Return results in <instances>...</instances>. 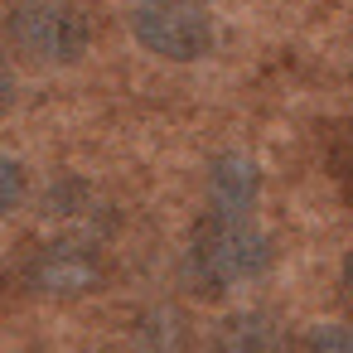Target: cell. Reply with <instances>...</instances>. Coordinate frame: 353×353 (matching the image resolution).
<instances>
[{
    "label": "cell",
    "mask_w": 353,
    "mask_h": 353,
    "mask_svg": "<svg viewBox=\"0 0 353 353\" xmlns=\"http://www.w3.org/2000/svg\"><path fill=\"white\" fill-rule=\"evenodd\" d=\"M10 44L30 63H78L88 54V20L68 0H20L10 10Z\"/></svg>",
    "instance_id": "obj_2"
},
{
    "label": "cell",
    "mask_w": 353,
    "mask_h": 353,
    "mask_svg": "<svg viewBox=\"0 0 353 353\" xmlns=\"http://www.w3.org/2000/svg\"><path fill=\"white\" fill-rule=\"evenodd\" d=\"M348 184H353V155H348Z\"/></svg>",
    "instance_id": "obj_11"
},
{
    "label": "cell",
    "mask_w": 353,
    "mask_h": 353,
    "mask_svg": "<svg viewBox=\"0 0 353 353\" xmlns=\"http://www.w3.org/2000/svg\"><path fill=\"white\" fill-rule=\"evenodd\" d=\"M15 102V73H10V63L0 59V112H6Z\"/></svg>",
    "instance_id": "obj_9"
},
{
    "label": "cell",
    "mask_w": 353,
    "mask_h": 353,
    "mask_svg": "<svg viewBox=\"0 0 353 353\" xmlns=\"http://www.w3.org/2000/svg\"><path fill=\"white\" fill-rule=\"evenodd\" d=\"M25 189H30V174L15 155H0V218H6L10 208L25 203Z\"/></svg>",
    "instance_id": "obj_7"
},
{
    "label": "cell",
    "mask_w": 353,
    "mask_h": 353,
    "mask_svg": "<svg viewBox=\"0 0 353 353\" xmlns=\"http://www.w3.org/2000/svg\"><path fill=\"white\" fill-rule=\"evenodd\" d=\"M339 281H343V295L353 300V252L343 256V271H339Z\"/></svg>",
    "instance_id": "obj_10"
},
{
    "label": "cell",
    "mask_w": 353,
    "mask_h": 353,
    "mask_svg": "<svg viewBox=\"0 0 353 353\" xmlns=\"http://www.w3.org/2000/svg\"><path fill=\"white\" fill-rule=\"evenodd\" d=\"M271 261H276V247H271V237H266L252 218L208 213V218L194 228V271H199V281H208L213 290L256 281Z\"/></svg>",
    "instance_id": "obj_1"
},
{
    "label": "cell",
    "mask_w": 353,
    "mask_h": 353,
    "mask_svg": "<svg viewBox=\"0 0 353 353\" xmlns=\"http://www.w3.org/2000/svg\"><path fill=\"white\" fill-rule=\"evenodd\" d=\"M261 199V170L252 155L242 150H228L208 165V213H223V218H252Z\"/></svg>",
    "instance_id": "obj_5"
},
{
    "label": "cell",
    "mask_w": 353,
    "mask_h": 353,
    "mask_svg": "<svg viewBox=\"0 0 353 353\" xmlns=\"http://www.w3.org/2000/svg\"><path fill=\"white\" fill-rule=\"evenodd\" d=\"M213 353H290V339L276 314L266 310H242L228 314L213 334Z\"/></svg>",
    "instance_id": "obj_6"
},
{
    "label": "cell",
    "mask_w": 353,
    "mask_h": 353,
    "mask_svg": "<svg viewBox=\"0 0 353 353\" xmlns=\"http://www.w3.org/2000/svg\"><path fill=\"white\" fill-rule=\"evenodd\" d=\"M310 353H353V324H319L310 329Z\"/></svg>",
    "instance_id": "obj_8"
},
{
    "label": "cell",
    "mask_w": 353,
    "mask_h": 353,
    "mask_svg": "<svg viewBox=\"0 0 353 353\" xmlns=\"http://www.w3.org/2000/svg\"><path fill=\"white\" fill-rule=\"evenodd\" d=\"M131 30L141 49L170 63H194L213 49V15L199 0H141L131 15Z\"/></svg>",
    "instance_id": "obj_3"
},
{
    "label": "cell",
    "mask_w": 353,
    "mask_h": 353,
    "mask_svg": "<svg viewBox=\"0 0 353 353\" xmlns=\"http://www.w3.org/2000/svg\"><path fill=\"white\" fill-rule=\"evenodd\" d=\"M30 281H34V290H44V295H54V300H78V295L102 290L107 261H102V252H97L88 237H59V242H49V247L34 256Z\"/></svg>",
    "instance_id": "obj_4"
}]
</instances>
